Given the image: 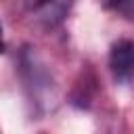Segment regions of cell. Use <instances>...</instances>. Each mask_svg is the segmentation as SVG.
I'll list each match as a JSON object with an SVG mask.
<instances>
[{"instance_id":"obj_1","label":"cell","mask_w":134,"mask_h":134,"mask_svg":"<svg viewBox=\"0 0 134 134\" xmlns=\"http://www.w3.org/2000/svg\"><path fill=\"white\" fill-rule=\"evenodd\" d=\"M109 67H111L113 75L121 82H126L134 75V42L132 40H119L111 46Z\"/></svg>"},{"instance_id":"obj_2","label":"cell","mask_w":134,"mask_h":134,"mask_svg":"<svg viewBox=\"0 0 134 134\" xmlns=\"http://www.w3.org/2000/svg\"><path fill=\"white\" fill-rule=\"evenodd\" d=\"M107 6L119 13L124 19L134 21V0H107Z\"/></svg>"},{"instance_id":"obj_4","label":"cell","mask_w":134,"mask_h":134,"mask_svg":"<svg viewBox=\"0 0 134 134\" xmlns=\"http://www.w3.org/2000/svg\"><path fill=\"white\" fill-rule=\"evenodd\" d=\"M0 52H4V40H2V27H0Z\"/></svg>"},{"instance_id":"obj_3","label":"cell","mask_w":134,"mask_h":134,"mask_svg":"<svg viewBox=\"0 0 134 134\" xmlns=\"http://www.w3.org/2000/svg\"><path fill=\"white\" fill-rule=\"evenodd\" d=\"M48 2H52V0H25V6H27L29 10H36V8H42V6L48 4Z\"/></svg>"}]
</instances>
